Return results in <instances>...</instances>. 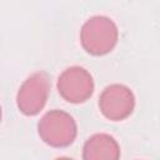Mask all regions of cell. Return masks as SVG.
<instances>
[{
    "mask_svg": "<svg viewBox=\"0 0 160 160\" xmlns=\"http://www.w3.org/2000/svg\"><path fill=\"white\" fill-rule=\"evenodd\" d=\"M50 92V80L44 71L31 74L20 85L16 94V105L26 116L38 115L46 105Z\"/></svg>",
    "mask_w": 160,
    "mask_h": 160,
    "instance_id": "obj_3",
    "label": "cell"
},
{
    "mask_svg": "<svg viewBox=\"0 0 160 160\" xmlns=\"http://www.w3.org/2000/svg\"><path fill=\"white\" fill-rule=\"evenodd\" d=\"M40 139L52 148H66L78 135L75 119L66 111L54 109L48 111L38 122Z\"/></svg>",
    "mask_w": 160,
    "mask_h": 160,
    "instance_id": "obj_2",
    "label": "cell"
},
{
    "mask_svg": "<svg viewBox=\"0 0 160 160\" xmlns=\"http://www.w3.org/2000/svg\"><path fill=\"white\" fill-rule=\"evenodd\" d=\"M135 108V96L130 88L122 84L108 85L100 94L99 109L111 121H121L130 116Z\"/></svg>",
    "mask_w": 160,
    "mask_h": 160,
    "instance_id": "obj_5",
    "label": "cell"
},
{
    "mask_svg": "<svg viewBox=\"0 0 160 160\" xmlns=\"http://www.w3.org/2000/svg\"><path fill=\"white\" fill-rule=\"evenodd\" d=\"M0 121H1V106H0Z\"/></svg>",
    "mask_w": 160,
    "mask_h": 160,
    "instance_id": "obj_8",
    "label": "cell"
},
{
    "mask_svg": "<svg viewBox=\"0 0 160 160\" xmlns=\"http://www.w3.org/2000/svg\"><path fill=\"white\" fill-rule=\"evenodd\" d=\"M119 30L108 16L95 15L88 19L80 30V42L84 50L94 56L109 54L118 44Z\"/></svg>",
    "mask_w": 160,
    "mask_h": 160,
    "instance_id": "obj_1",
    "label": "cell"
},
{
    "mask_svg": "<svg viewBox=\"0 0 160 160\" xmlns=\"http://www.w3.org/2000/svg\"><path fill=\"white\" fill-rule=\"evenodd\" d=\"M55 160H74L71 158H66V156H61V158H56Z\"/></svg>",
    "mask_w": 160,
    "mask_h": 160,
    "instance_id": "obj_7",
    "label": "cell"
},
{
    "mask_svg": "<svg viewBox=\"0 0 160 160\" xmlns=\"http://www.w3.org/2000/svg\"><path fill=\"white\" fill-rule=\"evenodd\" d=\"M120 146L109 134L91 135L84 144L82 160H120Z\"/></svg>",
    "mask_w": 160,
    "mask_h": 160,
    "instance_id": "obj_6",
    "label": "cell"
},
{
    "mask_svg": "<svg viewBox=\"0 0 160 160\" xmlns=\"http://www.w3.org/2000/svg\"><path fill=\"white\" fill-rule=\"evenodd\" d=\"M60 96L71 104H81L89 100L94 92L95 84L91 74L82 66L65 69L56 84Z\"/></svg>",
    "mask_w": 160,
    "mask_h": 160,
    "instance_id": "obj_4",
    "label": "cell"
}]
</instances>
